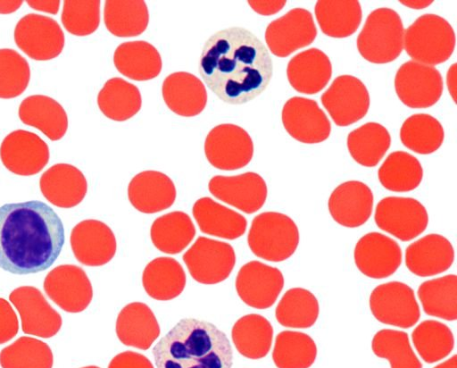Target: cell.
I'll use <instances>...</instances> for the list:
<instances>
[{
  "instance_id": "27",
  "label": "cell",
  "mask_w": 457,
  "mask_h": 368,
  "mask_svg": "<svg viewBox=\"0 0 457 368\" xmlns=\"http://www.w3.org/2000/svg\"><path fill=\"white\" fill-rule=\"evenodd\" d=\"M162 94L168 108L183 117L200 114L207 104V91L204 83L187 71L168 75L162 82Z\"/></svg>"
},
{
  "instance_id": "12",
  "label": "cell",
  "mask_w": 457,
  "mask_h": 368,
  "mask_svg": "<svg viewBox=\"0 0 457 368\" xmlns=\"http://www.w3.org/2000/svg\"><path fill=\"white\" fill-rule=\"evenodd\" d=\"M398 98L411 108H428L441 97L443 79L437 69L416 61L403 63L395 77Z\"/></svg>"
},
{
  "instance_id": "22",
  "label": "cell",
  "mask_w": 457,
  "mask_h": 368,
  "mask_svg": "<svg viewBox=\"0 0 457 368\" xmlns=\"http://www.w3.org/2000/svg\"><path fill=\"white\" fill-rule=\"evenodd\" d=\"M71 247L74 256L87 266H101L116 254L114 233L104 222L89 219L79 222L71 233Z\"/></svg>"
},
{
  "instance_id": "52",
  "label": "cell",
  "mask_w": 457,
  "mask_h": 368,
  "mask_svg": "<svg viewBox=\"0 0 457 368\" xmlns=\"http://www.w3.org/2000/svg\"><path fill=\"white\" fill-rule=\"evenodd\" d=\"M252 9L261 15H272L278 13L287 4L282 1H248Z\"/></svg>"
},
{
  "instance_id": "34",
  "label": "cell",
  "mask_w": 457,
  "mask_h": 368,
  "mask_svg": "<svg viewBox=\"0 0 457 368\" xmlns=\"http://www.w3.org/2000/svg\"><path fill=\"white\" fill-rule=\"evenodd\" d=\"M314 12L321 31L336 38L353 35L362 18L361 4L356 0H320Z\"/></svg>"
},
{
  "instance_id": "14",
  "label": "cell",
  "mask_w": 457,
  "mask_h": 368,
  "mask_svg": "<svg viewBox=\"0 0 457 368\" xmlns=\"http://www.w3.org/2000/svg\"><path fill=\"white\" fill-rule=\"evenodd\" d=\"M316 36L312 14L306 9L294 8L267 26L265 42L271 54L287 57L311 45Z\"/></svg>"
},
{
  "instance_id": "56",
  "label": "cell",
  "mask_w": 457,
  "mask_h": 368,
  "mask_svg": "<svg viewBox=\"0 0 457 368\" xmlns=\"http://www.w3.org/2000/svg\"><path fill=\"white\" fill-rule=\"evenodd\" d=\"M433 368H457V355H453L452 357Z\"/></svg>"
},
{
  "instance_id": "54",
  "label": "cell",
  "mask_w": 457,
  "mask_h": 368,
  "mask_svg": "<svg viewBox=\"0 0 457 368\" xmlns=\"http://www.w3.org/2000/svg\"><path fill=\"white\" fill-rule=\"evenodd\" d=\"M456 68L457 64L453 63L449 68L446 76L447 88L454 103H456Z\"/></svg>"
},
{
  "instance_id": "55",
  "label": "cell",
  "mask_w": 457,
  "mask_h": 368,
  "mask_svg": "<svg viewBox=\"0 0 457 368\" xmlns=\"http://www.w3.org/2000/svg\"><path fill=\"white\" fill-rule=\"evenodd\" d=\"M22 1H1L0 2V13H10L15 12Z\"/></svg>"
},
{
  "instance_id": "6",
  "label": "cell",
  "mask_w": 457,
  "mask_h": 368,
  "mask_svg": "<svg viewBox=\"0 0 457 368\" xmlns=\"http://www.w3.org/2000/svg\"><path fill=\"white\" fill-rule=\"evenodd\" d=\"M300 241L295 222L287 214L264 212L256 215L247 236L251 251L270 262H282L295 252Z\"/></svg>"
},
{
  "instance_id": "11",
  "label": "cell",
  "mask_w": 457,
  "mask_h": 368,
  "mask_svg": "<svg viewBox=\"0 0 457 368\" xmlns=\"http://www.w3.org/2000/svg\"><path fill=\"white\" fill-rule=\"evenodd\" d=\"M14 41L29 57L47 61L57 57L62 51L65 39L62 28L52 18L29 13L16 24Z\"/></svg>"
},
{
  "instance_id": "28",
  "label": "cell",
  "mask_w": 457,
  "mask_h": 368,
  "mask_svg": "<svg viewBox=\"0 0 457 368\" xmlns=\"http://www.w3.org/2000/svg\"><path fill=\"white\" fill-rule=\"evenodd\" d=\"M332 75L328 55L318 48H310L293 56L287 63V76L297 92L313 95L322 90Z\"/></svg>"
},
{
  "instance_id": "41",
  "label": "cell",
  "mask_w": 457,
  "mask_h": 368,
  "mask_svg": "<svg viewBox=\"0 0 457 368\" xmlns=\"http://www.w3.org/2000/svg\"><path fill=\"white\" fill-rule=\"evenodd\" d=\"M320 314L316 297L303 288H292L286 291L278 302L275 316L284 327L307 329L314 325Z\"/></svg>"
},
{
  "instance_id": "39",
  "label": "cell",
  "mask_w": 457,
  "mask_h": 368,
  "mask_svg": "<svg viewBox=\"0 0 457 368\" xmlns=\"http://www.w3.org/2000/svg\"><path fill=\"white\" fill-rule=\"evenodd\" d=\"M391 145L388 130L378 122H367L347 136V148L353 159L365 167H374Z\"/></svg>"
},
{
  "instance_id": "18",
  "label": "cell",
  "mask_w": 457,
  "mask_h": 368,
  "mask_svg": "<svg viewBox=\"0 0 457 368\" xmlns=\"http://www.w3.org/2000/svg\"><path fill=\"white\" fill-rule=\"evenodd\" d=\"M281 118L287 133L302 143H320L330 135V121L315 100L291 97L283 106Z\"/></svg>"
},
{
  "instance_id": "42",
  "label": "cell",
  "mask_w": 457,
  "mask_h": 368,
  "mask_svg": "<svg viewBox=\"0 0 457 368\" xmlns=\"http://www.w3.org/2000/svg\"><path fill=\"white\" fill-rule=\"evenodd\" d=\"M381 185L394 192H408L420 184L423 169L419 160L404 151L389 154L378 171Z\"/></svg>"
},
{
  "instance_id": "19",
  "label": "cell",
  "mask_w": 457,
  "mask_h": 368,
  "mask_svg": "<svg viewBox=\"0 0 457 368\" xmlns=\"http://www.w3.org/2000/svg\"><path fill=\"white\" fill-rule=\"evenodd\" d=\"M3 164L11 172L30 176L38 173L49 161L47 144L37 134L17 130L8 134L0 146Z\"/></svg>"
},
{
  "instance_id": "57",
  "label": "cell",
  "mask_w": 457,
  "mask_h": 368,
  "mask_svg": "<svg viewBox=\"0 0 457 368\" xmlns=\"http://www.w3.org/2000/svg\"><path fill=\"white\" fill-rule=\"evenodd\" d=\"M82 368H100V367L96 366V365H89V366H85V367H82Z\"/></svg>"
},
{
  "instance_id": "5",
  "label": "cell",
  "mask_w": 457,
  "mask_h": 368,
  "mask_svg": "<svg viewBox=\"0 0 457 368\" xmlns=\"http://www.w3.org/2000/svg\"><path fill=\"white\" fill-rule=\"evenodd\" d=\"M403 36L400 15L390 8H378L368 15L357 38V49L370 63H387L402 54Z\"/></svg>"
},
{
  "instance_id": "49",
  "label": "cell",
  "mask_w": 457,
  "mask_h": 368,
  "mask_svg": "<svg viewBox=\"0 0 457 368\" xmlns=\"http://www.w3.org/2000/svg\"><path fill=\"white\" fill-rule=\"evenodd\" d=\"M61 20L71 34L79 37L90 35L100 23V1L65 0Z\"/></svg>"
},
{
  "instance_id": "20",
  "label": "cell",
  "mask_w": 457,
  "mask_h": 368,
  "mask_svg": "<svg viewBox=\"0 0 457 368\" xmlns=\"http://www.w3.org/2000/svg\"><path fill=\"white\" fill-rule=\"evenodd\" d=\"M9 299L20 314L25 334L47 339L60 330L62 324L60 314L48 304L38 289L19 287L11 292Z\"/></svg>"
},
{
  "instance_id": "45",
  "label": "cell",
  "mask_w": 457,
  "mask_h": 368,
  "mask_svg": "<svg viewBox=\"0 0 457 368\" xmlns=\"http://www.w3.org/2000/svg\"><path fill=\"white\" fill-rule=\"evenodd\" d=\"M411 339L422 360L428 364L436 363L453 351L454 338L451 329L445 323L426 320L412 331Z\"/></svg>"
},
{
  "instance_id": "7",
  "label": "cell",
  "mask_w": 457,
  "mask_h": 368,
  "mask_svg": "<svg viewBox=\"0 0 457 368\" xmlns=\"http://www.w3.org/2000/svg\"><path fill=\"white\" fill-rule=\"evenodd\" d=\"M183 261L195 281L212 285L230 275L236 263V254L228 243L199 237L183 255Z\"/></svg>"
},
{
  "instance_id": "4",
  "label": "cell",
  "mask_w": 457,
  "mask_h": 368,
  "mask_svg": "<svg viewBox=\"0 0 457 368\" xmlns=\"http://www.w3.org/2000/svg\"><path fill=\"white\" fill-rule=\"evenodd\" d=\"M455 41L454 30L445 18L426 13L404 30L403 47L413 61L433 66L451 57Z\"/></svg>"
},
{
  "instance_id": "30",
  "label": "cell",
  "mask_w": 457,
  "mask_h": 368,
  "mask_svg": "<svg viewBox=\"0 0 457 368\" xmlns=\"http://www.w3.org/2000/svg\"><path fill=\"white\" fill-rule=\"evenodd\" d=\"M113 63L119 72L137 81L156 78L162 67L159 51L144 40L123 42L113 54Z\"/></svg>"
},
{
  "instance_id": "37",
  "label": "cell",
  "mask_w": 457,
  "mask_h": 368,
  "mask_svg": "<svg viewBox=\"0 0 457 368\" xmlns=\"http://www.w3.org/2000/svg\"><path fill=\"white\" fill-rule=\"evenodd\" d=\"M97 105L107 118L124 121L140 111L142 97L136 85L115 77L108 79L99 91Z\"/></svg>"
},
{
  "instance_id": "47",
  "label": "cell",
  "mask_w": 457,
  "mask_h": 368,
  "mask_svg": "<svg viewBox=\"0 0 457 368\" xmlns=\"http://www.w3.org/2000/svg\"><path fill=\"white\" fill-rule=\"evenodd\" d=\"M371 348L378 357L388 360L391 368H422L405 331L382 329L374 335Z\"/></svg>"
},
{
  "instance_id": "38",
  "label": "cell",
  "mask_w": 457,
  "mask_h": 368,
  "mask_svg": "<svg viewBox=\"0 0 457 368\" xmlns=\"http://www.w3.org/2000/svg\"><path fill=\"white\" fill-rule=\"evenodd\" d=\"M104 21L109 32L116 37H137L147 28L148 8L142 0H108L104 4Z\"/></svg>"
},
{
  "instance_id": "9",
  "label": "cell",
  "mask_w": 457,
  "mask_h": 368,
  "mask_svg": "<svg viewBox=\"0 0 457 368\" xmlns=\"http://www.w3.org/2000/svg\"><path fill=\"white\" fill-rule=\"evenodd\" d=\"M370 308L381 323L408 329L420 317V310L413 289L400 281L377 286L370 296Z\"/></svg>"
},
{
  "instance_id": "13",
  "label": "cell",
  "mask_w": 457,
  "mask_h": 368,
  "mask_svg": "<svg viewBox=\"0 0 457 368\" xmlns=\"http://www.w3.org/2000/svg\"><path fill=\"white\" fill-rule=\"evenodd\" d=\"M320 101L333 121L349 126L363 118L370 108V94L361 80L352 75L337 77Z\"/></svg>"
},
{
  "instance_id": "51",
  "label": "cell",
  "mask_w": 457,
  "mask_h": 368,
  "mask_svg": "<svg viewBox=\"0 0 457 368\" xmlns=\"http://www.w3.org/2000/svg\"><path fill=\"white\" fill-rule=\"evenodd\" d=\"M108 368H154V365L144 355L128 350L116 355Z\"/></svg>"
},
{
  "instance_id": "10",
  "label": "cell",
  "mask_w": 457,
  "mask_h": 368,
  "mask_svg": "<svg viewBox=\"0 0 457 368\" xmlns=\"http://www.w3.org/2000/svg\"><path fill=\"white\" fill-rule=\"evenodd\" d=\"M374 220L380 230L402 241H409L426 230L428 214L417 199L387 197L378 203Z\"/></svg>"
},
{
  "instance_id": "24",
  "label": "cell",
  "mask_w": 457,
  "mask_h": 368,
  "mask_svg": "<svg viewBox=\"0 0 457 368\" xmlns=\"http://www.w3.org/2000/svg\"><path fill=\"white\" fill-rule=\"evenodd\" d=\"M454 261L452 243L439 234H428L410 244L405 250L408 270L420 277H429L447 271Z\"/></svg>"
},
{
  "instance_id": "46",
  "label": "cell",
  "mask_w": 457,
  "mask_h": 368,
  "mask_svg": "<svg viewBox=\"0 0 457 368\" xmlns=\"http://www.w3.org/2000/svg\"><path fill=\"white\" fill-rule=\"evenodd\" d=\"M53 353L42 340L21 337L0 352L2 368H52Z\"/></svg>"
},
{
  "instance_id": "43",
  "label": "cell",
  "mask_w": 457,
  "mask_h": 368,
  "mask_svg": "<svg viewBox=\"0 0 457 368\" xmlns=\"http://www.w3.org/2000/svg\"><path fill=\"white\" fill-rule=\"evenodd\" d=\"M316 356V343L306 333L283 330L275 339L272 360L277 368H309Z\"/></svg>"
},
{
  "instance_id": "53",
  "label": "cell",
  "mask_w": 457,
  "mask_h": 368,
  "mask_svg": "<svg viewBox=\"0 0 457 368\" xmlns=\"http://www.w3.org/2000/svg\"><path fill=\"white\" fill-rule=\"evenodd\" d=\"M29 6L34 9L55 14L60 6V1H28Z\"/></svg>"
},
{
  "instance_id": "40",
  "label": "cell",
  "mask_w": 457,
  "mask_h": 368,
  "mask_svg": "<svg viewBox=\"0 0 457 368\" xmlns=\"http://www.w3.org/2000/svg\"><path fill=\"white\" fill-rule=\"evenodd\" d=\"M418 297L426 314L445 321L457 319V276L448 274L422 282Z\"/></svg>"
},
{
  "instance_id": "32",
  "label": "cell",
  "mask_w": 457,
  "mask_h": 368,
  "mask_svg": "<svg viewBox=\"0 0 457 368\" xmlns=\"http://www.w3.org/2000/svg\"><path fill=\"white\" fill-rule=\"evenodd\" d=\"M19 117L29 126L42 131L49 139H61L68 129V117L63 107L54 98L33 95L20 105Z\"/></svg>"
},
{
  "instance_id": "15",
  "label": "cell",
  "mask_w": 457,
  "mask_h": 368,
  "mask_svg": "<svg viewBox=\"0 0 457 368\" xmlns=\"http://www.w3.org/2000/svg\"><path fill=\"white\" fill-rule=\"evenodd\" d=\"M44 289L54 303L68 313L84 311L93 297L92 285L87 273L73 264L54 268L45 278Z\"/></svg>"
},
{
  "instance_id": "25",
  "label": "cell",
  "mask_w": 457,
  "mask_h": 368,
  "mask_svg": "<svg viewBox=\"0 0 457 368\" xmlns=\"http://www.w3.org/2000/svg\"><path fill=\"white\" fill-rule=\"evenodd\" d=\"M176 188L166 174L144 171L135 175L128 187L130 204L139 212L154 213L170 207L176 199Z\"/></svg>"
},
{
  "instance_id": "36",
  "label": "cell",
  "mask_w": 457,
  "mask_h": 368,
  "mask_svg": "<svg viewBox=\"0 0 457 368\" xmlns=\"http://www.w3.org/2000/svg\"><path fill=\"white\" fill-rule=\"evenodd\" d=\"M150 236L158 250L175 255L183 251L191 243L195 236V228L187 213L174 211L154 221Z\"/></svg>"
},
{
  "instance_id": "3",
  "label": "cell",
  "mask_w": 457,
  "mask_h": 368,
  "mask_svg": "<svg viewBox=\"0 0 457 368\" xmlns=\"http://www.w3.org/2000/svg\"><path fill=\"white\" fill-rule=\"evenodd\" d=\"M156 368H231L227 335L212 322L184 318L153 348Z\"/></svg>"
},
{
  "instance_id": "2",
  "label": "cell",
  "mask_w": 457,
  "mask_h": 368,
  "mask_svg": "<svg viewBox=\"0 0 457 368\" xmlns=\"http://www.w3.org/2000/svg\"><path fill=\"white\" fill-rule=\"evenodd\" d=\"M65 240L61 218L37 200L0 207V268L14 274L37 273L58 258Z\"/></svg>"
},
{
  "instance_id": "26",
  "label": "cell",
  "mask_w": 457,
  "mask_h": 368,
  "mask_svg": "<svg viewBox=\"0 0 457 368\" xmlns=\"http://www.w3.org/2000/svg\"><path fill=\"white\" fill-rule=\"evenodd\" d=\"M39 187L46 199L61 208L78 205L87 191L84 174L69 163H57L50 167L41 175Z\"/></svg>"
},
{
  "instance_id": "35",
  "label": "cell",
  "mask_w": 457,
  "mask_h": 368,
  "mask_svg": "<svg viewBox=\"0 0 457 368\" xmlns=\"http://www.w3.org/2000/svg\"><path fill=\"white\" fill-rule=\"evenodd\" d=\"M232 340L237 352L249 359L265 357L273 339L271 323L262 315L250 314L239 318L232 327Z\"/></svg>"
},
{
  "instance_id": "29",
  "label": "cell",
  "mask_w": 457,
  "mask_h": 368,
  "mask_svg": "<svg viewBox=\"0 0 457 368\" xmlns=\"http://www.w3.org/2000/svg\"><path fill=\"white\" fill-rule=\"evenodd\" d=\"M115 329L122 344L141 350H147L160 335L154 314L142 302L125 305L117 316Z\"/></svg>"
},
{
  "instance_id": "17",
  "label": "cell",
  "mask_w": 457,
  "mask_h": 368,
  "mask_svg": "<svg viewBox=\"0 0 457 368\" xmlns=\"http://www.w3.org/2000/svg\"><path fill=\"white\" fill-rule=\"evenodd\" d=\"M208 188L217 199L248 214L260 210L268 195L265 180L253 171L234 176L216 175L210 180Z\"/></svg>"
},
{
  "instance_id": "8",
  "label": "cell",
  "mask_w": 457,
  "mask_h": 368,
  "mask_svg": "<svg viewBox=\"0 0 457 368\" xmlns=\"http://www.w3.org/2000/svg\"><path fill=\"white\" fill-rule=\"evenodd\" d=\"M204 154L214 168L235 171L250 163L253 155V143L242 127L223 123L209 131L204 141Z\"/></svg>"
},
{
  "instance_id": "48",
  "label": "cell",
  "mask_w": 457,
  "mask_h": 368,
  "mask_svg": "<svg viewBox=\"0 0 457 368\" xmlns=\"http://www.w3.org/2000/svg\"><path fill=\"white\" fill-rule=\"evenodd\" d=\"M29 79L27 60L13 49H0V98L19 96L27 88Z\"/></svg>"
},
{
  "instance_id": "31",
  "label": "cell",
  "mask_w": 457,
  "mask_h": 368,
  "mask_svg": "<svg viewBox=\"0 0 457 368\" xmlns=\"http://www.w3.org/2000/svg\"><path fill=\"white\" fill-rule=\"evenodd\" d=\"M192 213L200 230L211 236L232 240L243 236L247 227L242 214L208 197L196 200Z\"/></svg>"
},
{
  "instance_id": "21",
  "label": "cell",
  "mask_w": 457,
  "mask_h": 368,
  "mask_svg": "<svg viewBox=\"0 0 457 368\" xmlns=\"http://www.w3.org/2000/svg\"><path fill=\"white\" fill-rule=\"evenodd\" d=\"M353 258L356 267L371 279H385L394 274L402 263V250L393 238L369 232L355 245Z\"/></svg>"
},
{
  "instance_id": "23",
  "label": "cell",
  "mask_w": 457,
  "mask_h": 368,
  "mask_svg": "<svg viewBox=\"0 0 457 368\" xmlns=\"http://www.w3.org/2000/svg\"><path fill=\"white\" fill-rule=\"evenodd\" d=\"M373 200L372 191L365 183L349 180L332 191L328 207L336 222L346 228H357L370 219Z\"/></svg>"
},
{
  "instance_id": "44",
  "label": "cell",
  "mask_w": 457,
  "mask_h": 368,
  "mask_svg": "<svg viewBox=\"0 0 457 368\" xmlns=\"http://www.w3.org/2000/svg\"><path fill=\"white\" fill-rule=\"evenodd\" d=\"M445 138L443 126L435 117L416 113L408 117L400 130V138L410 150L428 155L436 151Z\"/></svg>"
},
{
  "instance_id": "33",
  "label": "cell",
  "mask_w": 457,
  "mask_h": 368,
  "mask_svg": "<svg viewBox=\"0 0 457 368\" xmlns=\"http://www.w3.org/2000/svg\"><path fill=\"white\" fill-rule=\"evenodd\" d=\"M186 273L172 257H157L145 267L142 284L147 295L159 301L179 297L186 286Z\"/></svg>"
},
{
  "instance_id": "1",
  "label": "cell",
  "mask_w": 457,
  "mask_h": 368,
  "mask_svg": "<svg viewBox=\"0 0 457 368\" xmlns=\"http://www.w3.org/2000/svg\"><path fill=\"white\" fill-rule=\"evenodd\" d=\"M198 71L219 99L229 105H243L266 89L273 63L267 47L253 32L229 27L205 41Z\"/></svg>"
},
{
  "instance_id": "16",
  "label": "cell",
  "mask_w": 457,
  "mask_h": 368,
  "mask_svg": "<svg viewBox=\"0 0 457 368\" xmlns=\"http://www.w3.org/2000/svg\"><path fill=\"white\" fill-rule=\"evenodd\" d=\"M236 290L241 300L256 309L274 305L284 287L280 270L260 261L244 264L236 278Z\"/></svg>"
},
{
  "instance_id": "50",
  "label": "cell",
  "mask_w": 457,
  "mask_h": 368,
  "mask_svg": "<svg viewBox=\"0 0 457 368\" xmlns=\"http://www.w3.org/2000/svg\"><path fill=\"white\" fill-rule=\"evenodd\" d=\"M19 330L17 315L8 301L0 297V344L11 340Z\"/></svg>"
}]
</instances>
